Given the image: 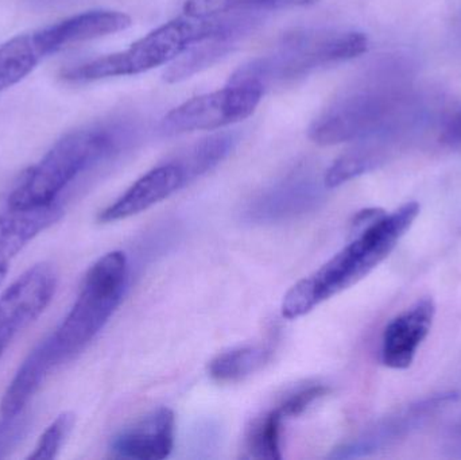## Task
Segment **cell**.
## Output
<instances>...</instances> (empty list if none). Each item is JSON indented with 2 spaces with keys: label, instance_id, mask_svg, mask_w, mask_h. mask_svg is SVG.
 <instances>
[{
  "label": "cell",
  "instance_id": "25",
  "mask_svg": "<svg viewBox=\"0 0 461 460\" xmlns=\"http://www.w3.org/2000/svg\"><path fill=\"white\" fill-rule=\"evenodd\" d=\"M327 392L325 386L316 385V383L303 386V388H300L298 391L287 394V396L276 405V408H278L284 419L295 418V416H300L301 413L305 412L317 400L324 397Z\"/></svg>",
  "mask_w": 461,
  "mask_h": 460
},
{
  "label": "cell",
  "instance_id": "24",
  "mask_svg": "<svg viewBox=\"0 0 461 460\" xmlns=\"http://www.w3.org/2000/svg\"><path fill=\"white\" fill-rule=\"evenodd\" d=\"M186 15L194 18H213L230 13H255L254 0H186Z\"/></svg>",
  "mask_w": 461,
  "mask_h": 460
},
{
  "label": "cell",
  "instance_id": "28",
  "mask_svg": "<svg viewBox=\"0 0 461 460\" xmlns=\"http://www.w3.org/2000/svg\"><path fill=\"white\" fill-rule=\"evenodd\" d=\"M5 348H7V345L5 342L0 340V358H2L3 353H5Z\"/></svg>",
  "mask_w": 461,
  "mask_h": 460
},
{
  "label": "cell",
  "instance_id": "26",
  "mask_svg": "<svg viewBox=\"0 0 461 460\" xmlns=\"http://www.w3.org/2000/svg\"><path fill=\"white\" fill-rule=\"evenodd\" d=\"M316 0H254V11L284 10V8L303 7L313 5Z\"/></svg>",
  "mask_w": 461,
  "mask_h": 460
},
{
  "label": "cell",
  "instance_id": "27",
  "mask_svg": "<svg viewBox=\"0 0 461 460\" xmlns=\"http://www.w3.org/2000/svg\"><path fill=\"white\" fill-rule=\"evenodd\" d=\"M443 140L451 145L461 146V111L447 122Z\"/></svg>",
  "mask_w": 461,
  "mask_h": 460
},
{
  "label": "cell",
  "instance_id": "19",
  "mask_svg": "<svg viewBox=\"0 0 461 460\" xmlns=\"http://www.w3.org/2000/svg\"><path fill=\"white\" fill-rule=\"evenodd\" d=\"M45 57L37 32L16 35L0 45V92L23 80Z\"/></svg>",
  "mask_w": 461,
  "mask_h": 460
},
{
  "label": "cell",
  "instance_id": "7",
  "mask_svg": "<svg viewBox=\"0 0 461 460\" xmlns=\"http://www.w3.org/2000/svg\"><path fill=\"white\" fill-rule=\"evenodd\" d=\"M265 88L255 81H236L210 94L186 100L161 122L165 135L192 131H215L244 121L254 113Z\"/></svg>",
  "mask_w": 461,
  "mask_h": 460
},
{
  "label": "cell",
  "instance_id": "16",
  "mask_svg": "<svg viewBox=\"0 0 461 460\" xmlns=\"http://www.w3.org/2000/svg\"><path fill=\"white\" fill-rule=\"evenodd\" d=\"M59 356L54 350L50 337L41 342L29 354L23 364L16 372L15 377L5 389V396L0 404L3 418H15L29 404L38 389L51 370L59 366Z\"/></svg>",
  "mask_w": 461,
  "mask_h": 460
},
{
  "label": "cell",
  "instance_id": "20",
  "mask_svg": "<svg viewBox=\"0 0 461 460\" xmlns=\"http://www.w3.org/2000/svg\"><path fill=\"white\" fill-rule=\"evenodd\" d=\"M273 354L270 345H247L219 354L208 372L221 383H238L262 369Z\"/></svg>",
  "mask_w": 461,
  "mask_h": 460
},
{
  "label": "cell",
  "instance_id": "22",
  "mask_svg": "<svg viewBox=\"0 0 461 460\" xmlns=\"http://www.w3.org/2000/svg\"><path fill=\"white\" fill-rule=\"evenodd\" d=\"M284 420L276 407L255 418L244 437L246 458L281 459V426Z\"/></svg>",
  "mask_w": 461,
  "mask_h": 460
},
{
  "label": "cell",
  "instance_id": "11",
  "mask_svg": "<svg viewBox=\"0 0 461 460\" xmlns=\"http://www.w3.org/2000/svg\"><path fill=\"white\" fill-rule=\"evenodd\" d=\"M175 413L159 408L121 432L113 440L111 453L121 459H167L175 446Z\"/></svg>",
  "mask_w": 461,
  "mask_h": 460
},
{
  "label": "cell",
  "instance_id": "23",
  "mask_svg": "<svg viewBox=\"0 0 461 460\" xmlns=\"http://www.w3.org/2000/svg\"><path fill=\"white\" fill-rule=\"evenodd\" d=\"M75 426V416L72 413H61L48 428L45 429L35 446L34 453L30 454L32 460H53L61 450L65 439Z\"/></svg>",
  "mask_w": 461,
  "mask_h": 460
},
{
  "label": "cell",
  "instance_id": "13",
  "mask_svg": "<svg viewBox=\"0 0 461 460\" xmlns=\"http://www.w3.org/2000/svg\"><path fill=\"white\" fill-rule=\"evenodd\" d=\"M183 170L176 162L159 165L135 181L121 197L99 213V221H124L167 199L185 185Z\"/></svg>",
  "mask_w": 461,
  "mask_h": 460
},
{
  "label": "cell",
  "instance_id": "8",
  "mask_svg": "<svg viewBox=\"0 0 461 460\" xmlns=\"http://www.w3.org/2000/svg\"><path fill=\"white\" fill-rule=\"evenodd\" d=\"M53 265H34L0 296V340L10 345L19 332L40 318L56 293Z\"/></svg>",
  "mask_w": 461,
  "mask_h": 460
},
{
  "label": "cell",
  "instance_id": "21",
  "mask_svg": "<svg viewBox=\"0 0 461 460\" xmlns=\"http://www.w3.org/2000/svg\"><path fill=\"white\" fill-rule=\"evenodd\" d=\"M235 137L230 132H218L197 140L181 154L176 164L183 170L186 184L218 167L232 151Z\"/></svg>",
  "mask_w": 461,
  "mask_h": 460
},
{
  "label": "cell",
  "instance_id": "9",
  "mask_svg": "<svg viewBox=\"0 0 461 460\" xmlns=\"http://www.w3.org/2000/svg\"><path fill=\"white\" fill-rule=\"evenodd\" d=\"M456 399V393H447L411 405L408 410H401L398 415L384 419L373 428L363 432L357 439L341 446L330 454V458L354 459L370 455L400 439L411 429H416V427L421 426L425 420L432 418L443 408L448 407Z\"/></svg>",
  "mask_w": 461,
  "mask_h": 460
},
{
  "label": "cell",
  "instance_id": "14",
  "mask_svg": "<svg viewBox=\"0 0 461 460\" xmlns=\"http://www.w3.org/2000/svg\"><path fill=\"white\" fill-rule=\"evenodd\" d=\"M131 26V18L121 11L94 10L77 14L50 26L37 30L48 56L84 41L123 32Z\"/></svg>",
  "mask_w": 461,
  "mask_h": 460
},
{
  "label": "cell",
  "instance_id": "4",
  "mask_svg": "<svg viewBox=\"0 0 461 460\" xmlns=\"http://www.w3.org/2000/svg\"><path fill=\"white\" fill-rule=\"evenodd\" d=\"M367 49L368 38L363 32L294 30L270 53L239 68L230 81H255L266 89L271 84L289 83L321 68L357 59Z\"/></svg>",
  "mask_w": 461,
  "mask_h": 460
},
{
  "label": "cell",
  "instance_id": "2",
  "mask_svg": "<svg viewBox=\"0 0 461 460\" xmlns=\"http://www.w3.org/2000/svg\"><path fill=\"white\" fill-rule=\"evenodd\" d=\"M419 213V203L411 202L392 213L378 210L354 226L357 234L349 245L285 294L282 316L290 320L301 318L359 283L389 257Z\"/></svg>",
  "mask_w": 461,
  "mask_h": 460
},
{
  "label": "cell",
  "instance_id": "17",
  "mask_svg": "<svg viewBox=\"0 0 461 460\" xmlns=\"http://www.w3.org/2000/svg\"><path fill=\"white\" fill-rule=\"evenodd\" d=\"M395 131L379 132L355 140V145L344 151L327 170L324 185L336 188L365 173L381 167L390 153V140Z\"/></svg>",
  "mask_w": 461,
  "mask_h": 460
},
{
  "label": "cell",
  "instance_id": "15",
  "mask_svg": "<svg viewBox=\"0 0 461 460\" xmlns=\"http://www.w3.org/2000/svg\"><path fill=\"white\" fill-rule=\"evenodd\" d=\"M59 204L32 208H13L0 213V285L5 281L11 261L37 235L61 218Z\"/></svg>",
  "mask_w": 461,
  "mask_h": 460
},
{
  "label": "cell",
  "instance_id": "1",
  "mask_svg": "<svg viewBox=\"0 0 461 460\" xmlns=\"http://www.w3.org/2000/svg\"><path fill=\"white\" fill-rule=\"evenodd\" d=\"M405 67L400 61H384L366 70L314 119L309 138L317 145L333 146L397 131L413 102L411 73Z\"/></svg>",
  "mask_w": 461,
  "mask_h": 460
},
{
  "label": "cell",
  "instance_id": "10",
  "mask_svg": "<svg viewBox=\"0 0 461 460\" xmlns=\"http://www.w3.org/2000/svg\"><path fill=\"white\" fill-rule=\"evenodd\" d=\"M435 315V302L425 297L393 319L382 338V362L390 369L411 367L420 346L432 329Z\"/></svg>",
  "mask_w": 461,
  "mask_h": 460
},
{
  "label": "cell",
  "instance_id": "6",
  "mask_svg": "<svg viewBox=\"0 0 461 460\" xmlns=\"http://www.w3.org/2000/svg\"><path fill=\"white\" fill-rule=\"evenodd\" d=\"M127 267L122 251H111L92 265L75 305L50 335L61 365L83 353L110 320L126 288Z\"/></svg>",
  "mask_w": 461,
  "mask_h": 460
},
{
  "label": "cell",
  "instance_id": "5",
  "mask_svg": "<svg viewBox=\"0 0 461 460\" xmlns=\"http://www.w3.org/2000/svg\"><path fill=\"white\" fill-rule=\"evenodd\" d=\"M227 22V15L213 18L186 15L175 19L149 32L126 50L68 68L62 72V78L69 83H91L103 78L148 72L153 68L175 61L194 43L218 34Z\"/></svg>",
  "mask_w": 461,
  "mask_h": 460
},
{
  "label": "cell",
  "instance_id": "3",
  "mask_svg": "<svg viewBox=\"0 0 461 460\" xmlns=\"http://www.w3.org/2000/svg\"><path fill=\"white\" fill-rule=\"evenodd\" d=\"M126 131L118 123H97L70 131L19 178L7 207L32 208L56 203L80 176L113 158Z\"/></svg>",
  "mask_w": 461,
  "mask_h": 460
},
{
  "label": "cell",
  "instance_id": "18",
  "mask_svg": "<svg viewBox=\"0 0 461 460\" xmlns=\"http://www.w3.org/2000/svg\"><path fill=\"white\" fill-rule=\"evenodd\" d=\"M319 188L305 181H292L271 189L249 208V213L258 221H284L303 213L319 202Z\"/></svg>",
  "mask_w": 461,
  "mask_h": 460
},
{
  "label": "cell",
  "instance_id": "12",
  "mask_svg": "<svg viewBox=\"0 0 461 460\" xmlns=\"http://www.w3.org/2000/svg\"><path fill=\"white\" fill-rule=\"evenodd\" d=\"M258 19L252 15L230 16L223 30L212 37L192 45L165 70L167 83L186 80L196 73L212 67L227 54L232 53L238 43L257 26Z\"/></svg>",
  "mask_w": 461,
  "mask_h": 460
}]
</instances>
